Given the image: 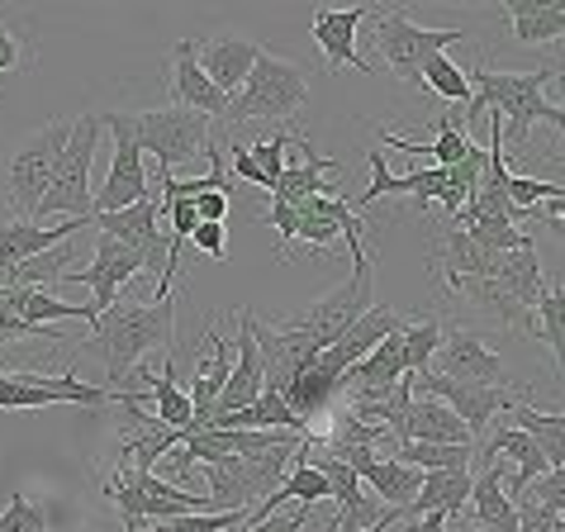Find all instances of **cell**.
<instances>
[{"label": "cell", "mask_w": 565, "mask_h": 532, "mask_svg": "<svg viewBox=\"0 0 565 532\" xmlns=\"http://www.w3.org/2000/svg\"><path fill=\"white\" fill-rule=\"evenodd\" d=\"M67 138H72V119H49L39 134H29L24 143H14L10 162H6V205L14 210L20 224H34Z\"/></svg>", "instance_id": "5b68a950"}, {"label": "cell", "mask_w": 565, "mask_h": 532, "mask_svg": "<svg viewBox=\"0 0 565 532\" xmlns=\"http://www.w3.org/2000/svg\"><path fill=\"white\" fill-rule=\"evenodd\" d=\"M100 119H105V129L115 134V162H109V177L90 200H96V214H119V210H134L138 200H148L152 185H148L143 148L124 134V124L115 115H100Z\"/></svg>", "instance_id": "5bb4252c"}, {"label": "cell", "mask_w": 565, "mask_h": 532, "mask_svg": "<svg viewBox=\"0 0 565 532\" xmlns=\"http://www.w3.org/2000/svg\"><path fill=\"white\" fill-rule=\"evenodd\" d=\"M371 20H375V29H371L375 53H381L385 67L395 72L399 82H409V86H418V67H423V62L437 57V53H447L451 43L466 39V29H418L414 14L404 6L371 10Z\"/></svg>", "instance_id": "52a82bcc"}, {"label": "cell", "mask_w": 565, "mask_h": 532, "mask_svg": "<svg viewBox=\"0 0 565 532\" xmlns=\"http://www.w3.org/2000/svg\"><path fill=\"white\" fill-rule=\"evenodd\" d=\"M428 129L437 134V143H409V138L395 134V129H381V143H385V148H395V152H414V158H428L433 167H457L466 152L476 148V143L466 138L461 105L451 109V115H437V124H428Z\"/></svg>", "instance_id": "484cf974"}, {"label": "cell", "mask_w": 565, "mask_h": 532, "mask_svg": "<svg viewBox=\"0 0 565 532\" xmlns=\"http://www.w3.org/2000/svg\"><path fill=\"white\" fill-rule=\"evenodd\" d=\"M371 286H375V257L371 262H352V276L342 280V286L328 290L323 300H313V309H309L305 319H290V323L305 328V333L319 342V348H333V342L375 305L371 300Z\"/></svg>", "instance_id": "30bf717a"}, {"label": "cell", "mask_w": 565, "mask_h": 532, "mask_svg": "<svg viewBox=\"0 0 565 532\" xmlns=\"http://www.w3.org/2000/svg\"><path fill=\"white\" fill-rule=\"evenodd\" d=\"M470 471H428L423 476V490L414 494V504L404 509V519H423V513H447V519H461L470 504Z\"/></svg>", "instance_id": "83f0119b"}, {"label": "cell", "mask_w": 565, "mask_h": 532, "mask_svg": "<svg viewBox=\"0 0 565 532\" xmlns=\"http://www.w3.org/2000/svg\"><path fill=\"white\" fill-rule=\"evenodd\" d=\"M428 266H433V276L443 280L447 290H457L461 280H484V276H494V257L480 253L461 224H443V228L433 233Z\"/></svg>", "instance_id": "2e32d148"}, {"label": "cell", "mask_w": 565, "mask_h": 532, "mask_svg": "<svg viewBox=\"0 0 565 532\" xmlns=\"http://www.w3.org/2000/svg\"><path fill=\"white\" fill-rule=\"evenodd\" d=\"M494 280L504 286L509 295L523 309H532L537 315V305H542V295H546V272H542V262H537V247H523V253H504V257H494Z\"/></svg>", "instance_id": "f1b7e54d"}, {"label": "cell", "mask_w": 565, "mask_h": 532, "mask_svg": "<svg viewBox=\"0 0 565 532\" xmlns=\"http://www.w3.org/2000/svg\"><path fill=\"white\" fill-rule=\"evenodd\" d=\"M0 532H49V509L29 494H10L0 509Z\"/></svg>", "instance_id": "ab89813d"}, {"label": "cell", "mask_w": 565, "mask_h": 532, "mask_svg": "<svg viewBox=\"0 0 565 532\" xmlns=\"http://www.w3.org/2000/svg\"><path fill=\"white\" fill-rule=\"evenodd\" d=\"M253 338H257V352H262V375H266V390L271 395H286V390L300 381V375L319 362V342H313L305 328L295 323H262L253 315Z\"/></svg>", "instance_id": "7c38bea8"}, {"label": "cell", "mask_w": 565, "mask_h": 532, "mask_svg": "<svg viewBox=\"0 0 565 532\" xmlns=\"http://www.w3.org/2000/svg\"><path fill=\"white\" fill-rule=\"evenodd\" d=\"M418 86L437 91V96L451 100V105H470V96H476V91H470V76L447 53H437V57L423 62V67H418Z\"/></svg>", "instance_id": "e575fe53"}, {"label": "cell", "mask_w": 565, "mask_h": 532, "mask_svg": "<svg viewBox=\"0 0 565 532\" xmlns=\"http://www.w3.org/2000/svg\"><path fill=\"white\" fill-rule=\"evenodd\" d=\"M305 523H309V509L290 504L286 513H271V519H262V523H247L243 532H305Z\"/></svg>", "instance_id": "7bdbcfd3"}, {"label": "cell", "mask_w": 565, "mask_h": 532, "mask_svg": "<svg viewBox=\"0 0 565 532\" xmlns=\"http://www.w3.org/2000/svg\"><path fill=\"white\" fill-rule=\"evenodd\" d=\"M200 39H181L177 49H171V76L167 86L177 91V105L195 109V115H210V119H224L228 115V96L218 91L205 72H200Z\"/></svg>", "instance_id": "e0dca14e"}, {"label": "cell", "mask_w": 565, "mask_h": 532, "mask_svg": "<svg viewBox=\"0 0 565 532\" xmlns=\"http://www.w3.org/2000/svg\"><path fill=\"white\" fill-rule=\"evenodd\" d=\"M461 305H470L476 309L480 319H490V323H499V328H518V333H527V338H537V315H532V309H523L513 300V295L499 286L494 276H484V280H461L457 290Z\"/></svg>", "instance_id": "cb8c5ba5"}, {"label": "cell", "mask_w": 565, "mask_h": 532, "mask_svg": "<svg viewBox=\"0 0 565 532\" xmlns=\"http://www.w3.org/2000/svg\"><path fill=\"white\" fill-rule=\"evenodd\" d=\"M34 62V29H29V14H6L0 20V72L29 67Z\"/></svg>", "instance_id": "74e56055"}, {"label": "cell", "mask_w": 565, "mask_h": 532, "mask_svg": "<svg viewBox=\"0 0 565 532\" xmlns=\"http://www.w3.org/2000/svg\"><path fill=\"white\" fill-rule=\"evenodd\" d=\"M513 509H518V532H556V523H561L556 513H552V509H542L532 494H518V499H513Z\"/></svg>", "instance_id": "b9f144b4"}, {"label": "cell", "mask_w": 565, "mask_h": 532, "mask_svg": "<svg viewBox=\"0 0 565 532\" xmlns=\"http://www.w3.org/2000/svg\"><path fill=\"white\" fill-rule=\"evenodd\" d=\"M82 228H90V219H57V224H0V262H29L39 253H53V247L72 243Z\"/></svg>", "instance_id": "d4e9b609"}, {"label": "cell", "mask_w": 565, "mask_h": 532, "mask_svg": "<svg viewBox=\"0 0 565 532\" xmlns=\"http://www.w3.org/2000/svg\"><path fill=\"white\" fill-rule=\"evenodd\" d=\"M148 395H152V418L167 428L185 433L191 428V395L177 385V352L162 357V371L148 375Z\"/></svg>", "instance_id": "4dcf8cb0"}, {"label": "cell", "mask_w": 565, "mask_h": 532, "mask_svg": "<svg viewBox=\"0 0 565 532\" xmlns=\"http://www.w3.org/2000/svg\"><path fill=\"white\" fill-rule=\"evenodd\" d=\"M470 233V243L480 247V253L490 257H504V253H523V247H537V238H532L527 228H513L509 219H470V224H461Z\"/></svg>", "instance_id": "836d02e7"}, {"label": "cell", "mask_w": 565, "mask_h": 532, "mask_svg": "<svg viewBox=\"0 0 565 532\" xmlns=\"http://www.w3.org/2000/svg\"><path fill=\"white\" fill-rule=\"evenodd\" d=\"M399 443H428V447H476V437L447 409L443 400H409V414L395 428V447Z\"/></svg>", "instance_id": "ffe728a7"}, {"label": "cell", "mask_w": 565, "mask_h": 532, "mask_svg": "<svg viewBox=\"0 0 565 532\" xmlns=\"http://www.w3.org/2000/svg\"><path fill=\"white\" fill-rule=\"evenodd\" d=\"M399 519H404V513H395V509H385V513H381V519H375L371 528H361V532H385L390 523H399Z\"/></svg>", "instance_id": "c3c4849f"}, {"label": "cell", "mask_w": 565, "mask_h": 532, "mask_svg": "<svg viewBox=\"0 0 565 532\" xmlns=\"http://www.w3.org/2000/svg\"><path fill=\"white\" fill-rule=\"evenodd\" d=\"M243 528H247V523H243ZM243 528H228V532H243Z\"/></svg>", "instance_id": "f5cc1de1"}, {"label": "cell", "mask_w": 565, "mask_h": 532, "mask_svg": "<svg viewBox=\"0 0 565 532\" xmlns=\"http://www.w3.org/2000/svg\"><path fill=\"white\" fill-rule=\"evenodd\" d=\"M309 105V67L305 62H290V57H276L266 53L253 62V76L238 96L228 100V115L224 124H290L300 109Z\"/></svg>", "instance_id": "277c9868"}, {"label": "cell", "mask_w": 565, "mask_h": 532, "mask_svg": "<svg viewBox=\"0 0 565 532\" xmlns=\"http://www.w3.org/2000/svg\"><path fill=\"white\" fill-rule=\"evenodd\" d=\"M253 523V509H233V513H185V519H167V523H152L143 532H228V528H243Z\"/></svg>", "instance_id": "f35d334b"}, {"label": "cell", "mask_w": 565, "mask_h": 532, "mask_svg": "<svg viewBox=\"0 0 565 532\" xmlns=\"http://www.w3.org/2000/svg\"><path fill=\"white\" fill-rule=\"evenodd\" d=\"M404 328H409V319H404L399 309H390V305H371L366 315H361V319L348 328V333H342V338L333 342V348H323V352H319V362H313V366H319V371L328 375V381H338V385H342V375H348V371L361 362V357H371L385 338L404 333Z\"/></svg>", "instance_id": "4fadbf2b"}, {"label": "cell", "mask_w": 565, "mask_h": 532, "mask_svg": "<svg viewBox=\"0 0 565 532\" xmlns=\"http://www.w3.org/2000/svg\"><path fill=\"white\" fill-rule=\"evenodd\" d=\"M361 20H371V6H352V10H313V43L328 62V72L338 67H356L371 72V62L356 49V29Z\"/></svg>", "instance_id": "d6986e66"}, {"label": "cell", "mask_w": 565, "mask_h": 532, "mask_svg": "<svg viewBox=\"0 0 565 532\" xmlns=\"http://www.w3.org/2000/svg\"><path fill=\"white\" fill-rule=\"evenodd\" d=\"M404 532H447V513H423V519H399Z\"/></svg>", "instance_id": "bcb514c9"}, {"label": "cell", "mask_w": 565, "mask_h": 532, "mask_svg": "<svg viewBox=\"0 0 565 532\" xmlns=\"http://www.w3.org/2000/svg\"><path fill=\"white\" fill-rule=\"evenodd\" d=\"M290 148H300V134H290V129H276L271 138H262V143H233L228 148L233 152V177L253 181V185H262V191H276Z\"/></svg>", "instance_id": "603a6c76"}, {"label": "cell", "mask_w": 565, "mask_h": 532, "mask_svg": "<svg viewBox=\"0 0 565 532\" xmlns=\"http://www.w3.org/2000/svg\"><path fill=\"white\" fill-rule=\"evenodd\" d=\"M437 375L447 381H466V385H513L509 362L499 357L480 333H470L461 323L443 319V342H437Z\"/></svg>", "instance_id": "8fae6325"}, {"label": "cell", "mask_w": 565, "mask_h": 532, "mask_svg": "<svg viewBox=\"0 0 565 532\" xmlns=\"http://www.w3.org/2000/svg\"><path fill=\"white\" fill-rule=\"evenodd\" d=\"M504 14L513 24V43H561L565 39V0H504Z\"/></svg>", "instance_id": "4316f807"}, {"label": "cell", "mask_w": 565, "mask_h": 532, "mask_svg": "<svg viewBox=\"0 0 565 532\" xmlns=\"http://www.w3.org/2000/svg\"><path fill=\"white\" fill-rule=\"evenodd\" d=\"M361 485L375 494V499H385L395 513H404L414 504V494L423 490V471H414V466H404L395 457H375L371 466H361Z\"/></svg>", "instance_id": "f546056e"}, {"label": "cell", "mask_w": 565, "mask_h": 532, "mask_svg": "<svg viewBox=\"0 0 565 532\" xmlns=\"http://www.w3.org/2000/svg\"><path fill=\"white\" fill-rule=\"evenodd\" d=\"M395 461L414 466V471H470V461H476V447H428V443H399L390 451Z\"/></svg>", "instance_id": "d6a6232c"}, {"label": "cell", "mask_w": 565, "mask_h": 532, "mask_svg": "<svg viewBox=\"0 0 565 532\" xmlns=\"http://www.w3.org/2000/svg\"><path fill=\"white\" fill-rule=\"evenodd\" d=\"M138 272H143V262H138L134 247H124L115 238H105V233H96V247H90V272H67V276H62V286H90V290H96L90 309L105 315V309L119 300V286H129Z\"/></svg>", "instance_id": "9a60e30c"}, {"label": "cell", "mask_w": 565, "mask_h": 532, "mask_svg": "<svg viewBox=\"0 0 565 532\" xmlns=\"http://www.w3.org/2000/svg\"><path fill=\"white\" fill-rule=\"evenodd\" d=\"M509 418H513L518 433H527L532 443L542 447V457H546V466H552V471H556V466H565V428L552 424V414H537L527 400H518L513 409H509Z\"/></svg>", "instance_id": "1f68e13d"}, {"label": "cell", "mask_w": 565, "mask_h": 532, "mask_svg": "<svg viewBox=\"0 0 565 532\" xmlns=\"http://www.w3.org/2000/svg\"><path fill=\"white\" fill-rule=\"evenodd\" d=\"M262 390H266V375H262V352H257V338H253V309H247V315H238V362H233V371H228V385H224V395H218L214 418L257 404Z\"/></svg>", "instance_id": "44dd1931"}, {"label": "cell", "mask_w": 565, "mask_h": 532, "mask_svg": "<svg viewBox=\"0 0 565 532\" xmlns=\"http://www.w3.org/2000/svg\"><path fill=\"white\" fill-rule=\"evenodd\" d=\"M461 532H484V528H461Z\"/></svg>", "instance_id": "f907efd6"}, {"label": "cell", "mask_w": 565, "mask_h": 532, "mask_svg": "<svg viewBox=\"0 0 565 532\" xmlns=\"http://www.w3.org/2000/svg\"><path fill=\"white\" fill-rule=\"evenodd\" d=\"M527 494L537 499L542 509H552L556 519H565V466H556V471H546L542 480L527 485Z\"/></svg>", "instance_id": "60d3db41"}, {"label": "cell", "mask_w": 565, "mask_h": 532, "mask_svg": "<svg viewBox=\"0 0 565 532\" xmlns=\"http://www.w3.org/2000/svg\"><path fill=\"white\" fill-rule=\"evenodd\" d=\"M86 352L100 357L105 366V390H129V375L148 362V352H177V305L171 300H115L90 323Z\"/></svg>", "instance_id": "6da1fadb"}, {"label": "cell", "mask_w": 565, "mask_h": 532, "mask_svg": "<svg viewBox=\"0 0 565 532\" xmlns=\"http://www.w3.org/2000/svg\"><path fill=\"white\" fill-rule=\"evenodd\" d=\"M556 532H565V519H561V523H556Z\"/></svg>", "instance_id": "816d5d0a"}, {"label": "cell", "mask_w": 565, "mask_h": 532, "mask_svg": "<svg viewBox=\"0 0 565 532\" xmlns=\"http://www.w3.org/2000/svg\"><path fill=\"white\" fill-rule=\"evenodd\" d=\"M195 214L200 224H224L228 219V185H218V191H205L195 200Z\"/></svg>", "instance_id": "f6af8a7d"}, {"label": "cell", "mask_w": 565, "mask_h": 532, "mask_svg": "<svg viewBox=\"0 0 565 532\" xmlns=\"http://www.w3.org/2000/svg\"><path fill=\"white\" fill-rule=\"evenodd\" d=\"M556 82H561V105H556L561 109V152H556V162L565 167V67L556 72Z\"/></svg>", "instance_id": "7dc6e473"}, {"label": "cell", "mask_w": 565, "mask_h": 532, "mask_svg": "<svg viewBox=\"0 0 565 532\" xmlns=\"http://www.w3.org/2000/svg\"><path fill=\"white\" fill-rule=\"evenodd\" d=\"M409 390H414V400H443L447 409L470 428L476 447H480V437L490 433L494 418L509 414L513 404L523 400V390H513V385H466V381H447V375H437V371L409 375Z\"/></svg>", "instance_id": "ba28073f"}, {"label": "cell", "mask_w": 565, "mask_h": 532, "mask_svg": "<svg viewBox=\"0 0 565 532\" xmlns=\"http://www.w3.org/2000/svg\"><path fill=\"white\" fill-rule=\"evenodd\" d=\"M191 243H195L205 257H214V262L228 257V228H224V224H200V228L191 233Z\"/></svg>", "instance_id": "ee69618b"}, {"label": "cell", "mask_w": 565, "mask_h": 532, "mask_svg": "<svg viewBox=\"0 0 565 532\" xmlns=\"http://www.w3.org/2000/svg\"><path fill=\"white\" fill-rule=\"evenodd\" d=\"M466 528L484 532H518V509L504 494V461H490L484 471L470 480V504H466Z\"/></svg>", "instance_id": "7402d4cb"}, {"label": "cell", "mask_w": 565, "mask_h": 532, "mask_svg": "<svg viewBox=\"0 0 565 532\" xmlns=\"http://www.w3.org/2000/svg\"><path fill=\"white\" fill-rule=\"evenodd\" d=\"M552 67H532V72H490L484 57L476 53L470 62V105H461V119L470 124L476 115H494L504 119V152L523 148L527 134L546 124V129H561V109L546 100V82H552Z\"/></svg>", "instance_id": "7a4b0ae2"}, {"label": "cell", "mask_w": 565, "mask_h": 532, "mask_svg": "<svg viewBox=\"0 0 565 532\" xmlns=\"http://www.w3.org/2000/svg\"><path fill=\"white\" fill-rule=\"evenodd\" d=\"M552 424H561V428H565V414H552Z\"/></svg>", "instance_id": "681fc988"}, {"label": "cell", "mask_w": 565, "mask_h": 532, "mask_svg": "<svg viewBox=\"0 0 565 532\" xmlns=\"http://www.w3.org/2000/svg\"><path fill=\"white\" fill-rule=\"evenodd\" d=\"M437 342H443V319L437 315L409 319V328H404V362H409V375H428L433 371Z\"/></svg>", "instance_id": "8d00e7d4"}, {"label": "cell", "mask_w": 565, "mask_h": 532, "mask_svg": "<svg viewBox=\"0 0 565 532\" xmlns=\"http://www.w3.org/2000/svg\"><path fill=\"white\" fill-rule=\"evenodd\" d=\"M537 342L552 348L556 371H565V286H561V280L546 286L542 305H537Z\"/></svg>", "instance_id": "d590c367"}, {"label": "cell", "mask_w": 565, "mask_h": 532, "mask_svg": "<svg viewBox=\"0 0 565 532\" xmlns=\"http://www.w3.org/2000/svg\"><path fill=\"white\" fill-rule=\"evenodd\" d=\"M105 134V119L100 115H76L72 119V138L57 158V171H53V185L43 195V205L34 219H90L96 214V200H90V158H96V143Z\"/></svg>", "instance_id": "8992f818"}, {"label": "cell", "mask_w": 565, "mask_h": 532, "mask_svg": "<svg viewBox=\"0 0 565 532\" xmlns=\"http://www.w3.org/2000/svg\"><path fill=\"white\" fill-rule=\"evenodd\" d=\"M124 134L143 152L162 162V177L181 181L185 167H205L214 152V119L195 115L185 105H162V109H138V115H115Z\"/></svg>", "instance_id": "3957f363"}, {"label": "cell", "mask_w": 565, "mask_h": 532, "mask_svg": "<svg viewBox=\"0 0 565 532\" xmlns=\"http://www.w3.org/2000/svg\"><path fill=\"white\" fill-rule=\"evenodd\" d=\"M195 57H200V72H205L210 82L233 100L247 86V76H253V62L262 57V43L243 39V34H218V39H200Z\"/></svg>", "instance_id": "ac0fdd59"}, {"label": "cell", "mask_w": 565, "mask_h": 532, "mask_svg": "<svg viewBox=\"0 0 565 532\" xmlns=\"http://www.w3.org/2000/svg\"><path fill=\"white\" fill-rule=\"evenodd\" d=\"M119 390L49 371H0V409H49V404H115Z\"/></svg>", "instance_id": "9c48e42d"}]
</instances>
